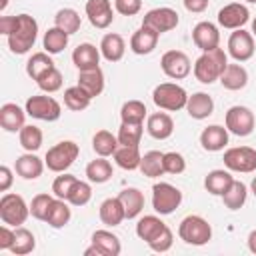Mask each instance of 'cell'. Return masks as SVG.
Returning a JSON list of instances; mask_svg holds the SVG:
<instances>
[{
    "instance_id": "6da1fadb",
    "label": "cell",
    "mask_w": 256,
    "mask_h": 256,
    "mask_svg": "<svg viewBox=\"0 0 256 256\" xmlns=\"http://www.w3.org/2000/svg\"><path fill=\"white\" fill-rule=\"evenodd\" d=\"M226 66H228V56L218 46V48L202 52L198 56V60L194 62V76L202 84H212V82L220 80V76L226 70Z\"/></svg>"
},
{
    "instance_id": "7a4b0ae2",
    "label": "cell",
    "mask_w": 256,
    "mask_h": 256,
    "mask_svg": "<svg viewBox=\"0 0 256 256\" xmlns=\"http://www.w3.org/2000/svg\"><path fill=\"white\" fill-rule=\"evenodd\" d=\"M38 38V22L30 14H18V26L8 36V48L14 54H26Z\"/></svg>"
},
{
    "instance_id": "3957f363",
    "label": "cell",
    "mask_w": 256,
    "mask_h": 256,
    "mask_svg": "<svg viewBox=\"0 0 256 256\" xmlns=\"http://www.w3.org/2000/svg\"><path fill=\"white\" fill-rule=\"evenodd\" d=\"M178 236H180V240H184L190 246H204L212 238V226L202 216L190 214V216L182 218V222L178 226Z\"/></svg>"
},
{
    "instance_id": "277c9868",
    "label": "cell",
    "mask_w": 256,
    "mask_h": 256,
    "mask_svg": "<svg viewBox=\"0 0 256 256\" xmlns=\"http://www.w3.org/2000/svg\"><path fill=\"white\" fill-rule=\"evenodd\" d=\"M152 100L154 104L160 108V110H168V112H176V110H182L186 108V102H188V92L174 84V82H162L154 88L152 92Z\"/></svg>"
},
{
    "instance_id": "5b68a950",
    "label": "cell",
    "mask_w": 256,
    "mask_h": 256,
    "mask_svg": "<svg viewBox=\"0 0 256 256\" xmlns=\"http://www.w3.org/2000/svg\"><path fill=\"white\" fill-rule=\"evenodd\" d=\"M30 216V206L26 204V200L20 194H10L6 192L0 198V220L8 226H22L26 222V218Z\"/></svg>"
},
{
    "instance_id": "8992f818",
    "label": "cell",
    "mask_w": 256,
    "mask_h": 256,
    "mask_svg": "<svg viewBox=\"0 0 256 256\" xmlns=\"http://www.w3.org/2000/svg\"><path fill=\"white\" fill-rule=\"evenodd\" d=\"M78 154H80V148H78L76 142L62 140V142L54 144L46 152L44 162H46L48 170H52V172H64V170H68L74 164V160L78 158Z\"/></svg>"
},
{
    "instance_id": "52a82bcc",
    "label": "cell",
    "mask_w": 256,
    "mask_h": 256,
    "mask_svg": "<svg viewBox=\"0 0 256 256\" xmlns=\"http://www.w3.org/2000/svg\"><path fill=\"white\" fill-rule=\"evenodd\" d=\"M180 204H182V192L176 186L168 182H156L152 186V208L160 216L172 214Z\"/></svg>"
},
{
    "instance_id": "ba28073f",
    "label": "cell",
    "mask_w": 256,
    "mask_h": 256,
    "mask_svg": "<svg viewBox=\"0 0 256 256\" xmlns=\"http://www.w3.org/2000/svg\"><path fill=\"white\" fill-rule=\"evenodd\" d=\"M24 110L28 116L36 120H44V122H56L62 114V106L58 104V100H54L52 96H44V94L30 96L26 100Z\"/></svg>"
},
{
    "instance_id": "9c48e42d",
    "label": "cell",
    "mask_w": 256,
    "mask_h": 256,
    "mask_svg": "<svg viewBox=\"0 0 256 256\" xmlns=\"http://www.w3.org/2000/svg\"><path fill=\"white\" fill-rule=\"evenodd\" d=\"M224 166L232 172H254L256 170V150L250 146H234L224 152Z\"/></svg>"
},
{
    "instance_id": "30bf717a",
    "label": "cell",
    "mask_w": 256,
    "mask_h": 256,
    "mask_svg": "<svg viewBox=\"0 0 256 256\" xmlns=\"http://www.w3.org/2000/svg\"><path fill=\"white\" fill-rule=\"evenodd\" d=\"M180 18H178V12L174 8H168V6H160V8H152L144 14L142 18V26L158 32V34H164V32H170L178 26Z\"/></svg>"
},
{
    "instance_id": "8fae6325",
    "label": "cell",
    "mask_w": 256,
    "mask_h": 256,
    "mask_svg": "<svg viewBox=\"0 0 256 256\" xmlns=\"http://www.w3.org/2000/svg\"><path fill=\"white\" fill-rule=\"evenodd\" d=\"M224 122H226L228 132H232L236 136H250L254 132V124H256L254 112L250 108H246V106H232V108H228Z\"/></svg>"
},
{
    "instance_id": "7c38bea8",
    "label": "cell",
    "mask_w": 256,
    "mask_h": 256,
    "mask_svg": "<svg viewBox=\"0 0 256 256\" xmlns=\"http://www.w3.org/2000/svg\"><path fill=\"white\" fill-rule=\"evenodd\" d=\"M160 66H162V72L168 78H172V80H182L192 70L190 58L184 52H180V50H168V52H164L162 58H160Z\"/></svg>"
},
{
    "instance_id": "4fadbf2b",
    "label": "cell",
    "mask_w": 256,
    "mask_h": 256,
    "mask_svg": "<svg viewBox=\"0 0 256 256\" xmlns=\"http://www.w3.org/2000/svg\"><path fill=\"white\" fill-rule=\"evenodd\" d=\"M228 54L236 62H246L254 56V36L242 28L234 30L228 38Z\"/></svg>"
},
{
    "instance_id": "5bb4252c",
    "label": "cell",
    "mask_w": 256,
    "mask_h": 256,
    "mask_svg": "<svg viewBox=\"0 0 256 256\" xmlns=\"http://www.w3.org/2000/svg\"><path fill=\"white\" fill-rule=\"evenodd\" d=\"M250 20V12L244 4L240 2H232V4H226L224 8H220L218 12V24L226 30H238L242 28L246 22Z\"/></svg>"
},
{
    "instance_id": "9a60e30c",
    "label": "cell",
    "mask_w": 256,
    "mask_h": 256,
    "mask_svg": "<svg viewBox=\"0 0 256 256\" xmlns=\"http://www.w3.org/2000/svg\"><path fill=\"white\" fill-rule=\"evenodd\" d=\"M192 40L196 44V48H200L202 52L214 50L220 46V32L216 28V24L202 20L192 28Z\"/></svg>"
},
{
    "instance_id": "2e32d148",
    "label": "cell",
    "mask_w": 256,
    "mask_h": 256,
    "mask_svg": "<svg viewBox=\"0 0 256 256\" xmlns=\"http://www.w3.org/2000/svg\"><path fill=\"white\" fill-rule=\"evenodd\" d=\"M86 16L94 28H108L114 20V10L110 0H88L86 2Z\"/></svg>"
},
{
    "instance_id": "e0dca14e",
    "label": "cell",
    "mask_w": 256,
    "mask_h": 256,
    "mask_svg": "<svg viewBox=\"0 0 256 256\" xmlns=\"http://www.w3.org/2000/svg\"><path fill=\"white\" fill-rule=\"evenodd\" d=\"M100 48H96L94 44L90 42H84V44H78L72 52V62L78 70H92V68H98L100 64Z\"/></svg>"
},
{
    "instance_id": "ac0fdd59",
    "label": "cell",
    "mask_w": 256,
    "mask_h": 256,
    "mask_svg": "<svg viewBox=\"0 0 256 256\" xmlns=\"http://www.w3.org/2000/svg\"><path fill=\"white\" fill-rule=\"evenodd\" d=\"M26 110H22L14 102H6L0 106V126L6 132H20L24 128Z\"/></svg>"
},
{
    "instance_id": "d6986e66",
    "label": "cell",
    "mask_w": 256,
    "mask_h": 256,
    "mask_svg": "<svg viewBox=\"0 0 256 256\" xmlns=\"http://www.w3.org/2000/svg\"><path fill=\"white\" fill-rule=\"evenodd\" d=\"M158 38H160L158 32H154V30H150L146 26H140L130 38V50L134 54H138V56L150 54V52H154V48L158 44Z\"/></svg>"
},
{
    "instance_id": "ffe728a7",
    "label": "cell",
    "mask_w": 256,
    "mask_h": 256,
    "mask_svg": "<svg viewBox=\"0 0 256 256\" xmlns=\"http://www.w3.org/2000/svg\"><path fill=\"white\" fill-rule=\"evenodd\" d=\"M200 144L208 152H220L228 144V128L220 124H212L200 132Z\"/></svg>"
},
{
    "instance_id": "44dd1931",
    "label": "cell",
    "mask_w": 256,
    "mask_h": 256,
    "mask_svg": "<svg viewBox=\"0 0 256 256\" xmlns=\"http://www.w3.org/2000/svg\"><path fill=\"white\" fill-rule=\"evenodd\" d=\"M146 130L156 140H166L174 132V120L166 112H154L146 120Z\"/></svg>"
},
{
    "instance_id": "7402d4cb",
    "label": "cell",
    "mask_w": 256,
    "mask_h": 256,
    "mask_svg": "<svg viewBox=\"0 0 256 256\" xmlns=\"http://www.w3.org/2000/svg\"><path fill=\"white\" fill-rule=\"evenodd\" d=\"M186 112L190 118L194 120H204L214 112V100L212 96H208L206 92H194L192 96H188L186 102Z\"/></svg>"
},
{
    "instance_id": "603a6c76",
    "label": "cell",
    "mask_w": 256,
    "mask_h": 256,
    "mask_svg": "<svg viewBox=\"0 0 256 256\" xmlns=\"http://www.w3.org/2000/svg\"><path fill=\"white\" fill-rule=\"evenodd\" d=\"M78 86L90 96V98H96L104 92V72L98 68H92V70H80L78 74Z\"/></svg>"
},
{
    "instance_id": "cb8c5ba5",
    "label": "cell",
    "mask_w": 256,
    "mask_h": 256,
    "mask_svg": "<svg viewBox=\"0 0 256 256\" xmlns=\"http://www.w3.org/2000/svg\"><path fill=\"white\" fill-rule=\"evenodd\" d=\"M44 164L46 162H42L36 154L26 152V154H22V156L16 158V166L14 168H16V174L22 176L24 180H36L38 176H42Z\"/></svg>"
},
{
    "instance_id": "d4e9b609",
    "label": "cell",
    "mask_w": 256,
    "mask_h": 256,
    "mask_svg": "<svg viewBox=\"0 0 256 256\" xmlns=\"http://www.w3.org/2000/svg\"><path fill=\"white\" fill-rule=\"evenodd\" d=\"M126 52V44H124V38L116 32H108L102 36L100 40V54L108 60V62H118L122 60Z\"/></svg>"
},
{
    "instance_id": "484cf974",
    "label": "cell",
    "mask_w": 256,
    "mask_h": 256,
    "mask_svg": "<svg viewBox=\"0 0 256 256\" xmlns=\"http://www.w3.org/2000/svg\"><path fill=\"white\" fill-rule=\"evenodd\" d=\"M232 182H234V176L228 170H212L204 178V188L212 196H220L222 198L228 192V188L232 186Z\"/></svg>"
},
{
    "instance_id": "4316f807",
    "label": "cell",
    "mask_w": 256,
    "mask_h": 256,
    "mask_svg": "<svg viewBox=\"0 0 256 256\" xmlns=\"http://www.w3.org/2000/svg\"><path fill=\"white\" fill-rule=\"evenodd\" d=\"M98 214H100L102 224H106V226H118V224H122V220L126 218L124 206H122V202H120L118 196H116V198H106V200L100 204Z\"/></svg>"
},
{
    "instance_id": "83f0119b",
    "label": "cell",
    "mask_w": 256,
    "mask_h": 256,
    "mask_svg": "<svg viewBox=\"0 0 256 256\" xmlns=\"http://www.w3.org/2000/svg\"><path fill=\"white\" fill-rule=\"evenodd\" d=\"M220 84L226 88V90H242L246 84H248V72L242 64H228L226 70L222 72L220 76Z\"/></svg>"
},
{
    "instance_id": "f1b7e54d",
    "label": "cell",
    "mask_w": 256,
    "mask_h": 256,
    "mask_svg": "<svg viewBox=\"0 0 256 256\" xmlns=\"http://www.w3.org/2000/svg\"><path fill=\"white\" fill-rule=\"evenodd\" d=\"M92 244L100 250L102 256H118L122 252L120 238L116 234H112L110 230H96L92 234Z\"/></svg>"
},
{
    "instance_id": "f546056e",
    "label": "cell",
    "mask_w": 256,
    "mask_h": 256,
    "mask_svg": "<svg viewBox=\"0 0 256 256\" xmlns=\"http://www.w3.org/2000/svg\"><path fill=\"white\" fill-rule=\"evenodd\" d=\"M118 198H120V202L124 206V212H126V218L128 220L136 218L144 210V194L138 188H124L118 194Z\"/></svg>"
},
{
    "instance_id": "4dcf8cb0",
    "label": "cell",
    "mask_w": 256,
    "mask_h": 256,
    "mask_svg": "<svg viewBox=\"0 0 256 256\" xmlns=\"http://www.w3.org/2000/svg\"><path fill=\"white\" fill-rule=\"evenodd\" d=\"M68 204H70L68 200L54 198V202H52V206H50L48 216H46L44 222H48V226H52L56 230L58 228H64L70 222V218H72V212H70V206Z\"/></svg>"
},
{
    "instance_id": "1f68e13d",
    "label": "cell",
    "mask_w": 256,
    "mask_h": 256,
    "mask_svg": "<svg viewBox=\"0 0 256 256\" xmlns=\"http://www.w3.org/2000/svg\"><path fill=\"white\" fill-rule=\"evenodd\" d=\"M164 228H166V224H164L158 216L148 214V216H142V218L138 220V224H136V236L148 244V242L154 240Z\"/></svg>"
},
{
    "instance_id": "d6a6232c",
    "label": "cell",
    "mask_w": 256,
    "mask_h": 256,
    "mask_svg": "<svg viewBox=\"0 0 256 256\" xmlns=\"http://www.w3.org/2000/svg\"><path fill=\"white\" fill-rule=\"evenodd\" d=\"M140 172L148 178H158L162 176L166 170H164V152L160 150H150L142 156L140 160Z\"/></svg>"
},
{
    "instance_id": "836d02e7",
    "label": "cell",
    "mask_w": 256,
    "mask_h": 256,
    "mask_svg": "<svg viewBox=\"0 0 256 256\" xmlns=\"http://www.w3.org/2000/svg\"><path fill=\"white\" fill-rule=\"evenodd\" d=\"M118 146H120L118 136H114V134L108 132V130H98V132L94 134V138H92V148H94V152H96L98 156H104V158L114 156V152H116Z\"/></svg>"
},
{
    "instance_id": "e575fe53",
    "label": "cell",
    "mask_w": 256,
    "mask_h": 256,
    "mask_svg": "<svg viewBox=\"0 0 256 256\" xmlns=\"http://www.w3.org/2000/svg\"><path fill=\"white\" fill-rule=\"evenodd\" d=\"M68 38H70V34H66L62 28H58V26H52V28H48L46 32H44V40H42V44H44V50L48 52V54H60L66 46H68Z\"/></svg>"
},
{
    "instance_id": "d590c367",
    "label": "cell",
    "mask_w": 256,
    "mask_h": 256,
    "mask_svg": "<svg viewBox=\"0 0 256 256\" xmlns=\"http://www.w3.org/2000/svg\"><path fill=\"white\" fill-rule=\"evenodd\" d=\"M140 160H142V154H140L138 146H118L116 152H114V162L122 170H136V168H140Z\"/></svg>"
},
{
    "instance_id": "8d00e7d4",
    "label": "cell",
    "mask_w": 256,
    "mask_h": 256,
    "mask_svg": "<svg viewBox=\"0 0 256 256\" xmlns=\"http://www.w3.org/2000/svg\"><path fill=\"white\" fill-rule=\"evenodd\" d=\"M112 164L104 158V156H98L96 160H92L88 166H86V176L90 182L94 184H104L112 178Z\"/></svg>"
},
{
    "instance_id": "74e56055",
    "label": "cell",
    "mask_w": 256,
    "mask_h": 256,
    "mask_svg": "<svg viewBox=\"0 0 256 256\" xmlns=\"http://www.w3.org/2000/svg\"><path fill=\"white\" fill-rule=\"evenodd\" d=\"M52 68H54V62H52V58H50L48 52H36V54H32V56L28 58V62H26V74H28L32 80H38L42 74H46V72L52 70Z\"/></svg>"
},
{
    "instance_id": "f35d334b",
    "label": "cell",
    "mask_w": 256,
    "mask_h": 256,
    "mask_svg": "<svg viewBox=\"0 0 256 256\" xmlns=\"http://www.w3.org/2000/svg\"><path fill=\"white\" fill-rule=\"evenodd\" d=\"M246 198H248V188L244 182L240 180H234L232 186L228 188V192L222 196V202L228 210H240L244 204H246Z\"/></svg>"
},
{
    "instance_id": "ab89813d",
    "label": "cell",
    "mask_w": 256,
    "mask_h": 256,
    "mask_svg": "<svg viewBox=\"0 0 256 256\" xmlns=\"http://www.w3.org/2000/svg\"><path fill=\"white\" fill-rule=\"evenodd\" d=\"M80 24H82V18H80V14L74 8H60L56 12V16H54V26L62 28L66 34L78 32Z\"/></svg>"
},
{
    "instance_id": "60d3db41",
    "label": "cell",
    "mask_w": 256,
    "mask_h": 256,
    "mask_svg": "<svg viewBox=\"0 0 256 256\" xmlns=\"http://www.w3.org/2000/svg\"><path fill=\"white\" fill-rule=\"evenodd\" d=\"M90 96L76 84V86H70L64 90V106L72 112H82L90 106Z\"/></svg>"
},
{
    "instance_id": "b9f144b4",
    "label": "cell",
    "mask_w": 256,
    "mask_h": 256,
    "mask_svg": "<svg viewBox=\"0 0 256 256\" xmlns=\"http://www.w3.org/2000/svg\"><path fill=\"white\" fill-rule=\"evenodd\" d=\"M34 248H36V238H34V234H32L28 228L18 226V228H16V240H14L12 248H10V252H12L14 256H26V254L34 252Z\"/></svg>"
},
{
    "instance_id": "7bdbcfd3",
    "label": "cell",
    "mask_w": 256,
    "mask_h": 256,
    "mask_svg": "<svg viewBox=\"0 0 256 256\" xmlns=\"http://www.w3.org/2000/svg\"><path fill=\"white\" fill-rule=\"evenodd\" d=\"M146 104L140 102V100H128L122 104L120 108V118L122 122H128V124H142L144 118H146Z\"/></svg>"
},
{
    "instance_id": "ee69618b",
    "label": "cell",
    "mask_w": 256,
    "mask_h": 256,
    "mask_svg": "<svg viewBox=\"0 0 256 256\" xmlns=\"http://www.w3.org/2000/svg\"><path fill=\"white\" fill-rule=\"evenodd\" d=\"M18 140L26 152H36L42 146V130L34 124H24V128L18 132Z\"/></svg>"
},
{
    "instance_id": "f6af8a7d",
    "label": "cell",
    "mask_w": 256,
    "mask_h": 256,
    "mask_svg": "<svg viewBox=\"0 0 256 256\" xmlns=\"http://www.w3.org/2000/svg\"><path fill=\"white\" fill-rule=\"evenodd\" d=\"M142 124H128V122H122L120 128H118V142L120 146H138L140 140H142Z\"/></svg>"
},
{
    "instance_id": "bcb514c9",
    "label": "cell",
    "mask_w": 256,
    "mask_h": 256,
    "mask_svg": "<svg viewBox=\"0 0 256 256\" xmlns=\"http://www.w3.org/2000/svg\"><path fill=\"white\" fill-rule=\"evenodd\" d=\"M90 198H92V186L88 182H84V180H76L66 200L72 206H84V204L90 202Z\"/></svg>"
},
{
    "instance_id": "7dc6e473",
    "label": "cell",
    "mask_w": 256,
    "mask_h": 256,
    "mask_svg": "<svg viewBox=\"0 0 256 256\" xmlns=\"http://www.w3.org/2000/svg\"><path fill=\"white\" fill-rule=\"evenodd\" d=\"M38 88L46 94H52V92H58L62 88V72L54 66L52 70H48L46 74H42L38 80H36Z\"/></svg>"
},
{
    "instance_id": "c3c4849f",
    "label": "cell",
    "mask_w": 256,
    "mask_h": 256,
    "mask_svg": "<svg viewBox=\"0 0 256 256\" xmlns=\"http://www.w3.org/2000/svg\"><path fill=\"white\" fill-rule=\"evenodd\" d=\"M56 196H50V194H36L30 202V214L36 218V220H46L48 216V210L52 206Z\"/></svg>"
},
{
    "instance_id": "681fc988",
    "label": "cell",
    "mask_w": 256,
    "mask_h": 256,
    "mask_svg": "<svg viewBox=\"0 0 256 256\" xmlns=\"http://www.w3.org/2000/svg\"><path fill=\"white\" fill-rule=\"evenodd\" d=\"M76 180H78V178H76L74 174H64V172H62V176H56V180L52 182V192H54V196L66 200Z\"/></svg>"
},
{
    "instance_id": "f907efd6",
    "label": "cell",
    "mask_w": 256,
    "mask_h": 256,
    "mask_svg": "<svg viewBox=\"0 0 256 256\" xmlns=\"http://www.w3.org/2000/svg\"><path fill=\"white\" fill-rule=\"evenodd\" d=\"M164 170L166 174H182L186 170V160L180 152H164Z\"/></svg>"
},
{
    "instance_id": "816d5d0a",
    "label": "cell",
    "mask_w": 256,
    "mask_h": 256,
    "mask_svg": "<svg viewBox=\"0 0 256 256\" xmlns=\"http://www.w3.org/2000/svg\"><path fill=\"white\" fill-rule=\"evenodd\" d=\"M172 242H174V236H172V230L166 226L154 240L148 242V246L154 250V252H168L172 248Z\"/></svg>"
},
{
    "instance_id": "f5cc1de1",
    "label": "cell",
    "mask_w": 256,
    "mask_h": 256,
    "mask_svg": "<svg viewBox=\"0 0 256 256\" xmlns=\"http://www.w3.org/2000/svg\"><path fill=\"white\" fill-rule=\"evenodd\" d=\"M116 12H120L122 16H134L140 12L142 8V0H114Z\"/></svg>"
},
{
    "instance_id": "db71d44e",
    "label": "cell",
    "mask_w": 256,
    "mask_h": 256,
    "mask_svg": "<svg viewBox=\"0 0 256 256\" xmlns=\"http://www.w3.org/2000/svg\"><path fill=\"white\" fill-rule=\"evenodd\" d=\"M16 240V230H12L8 224L0 226V250H10Z\"/></svg>"
},
{
    "instance_id": "11a10c76",
    "label": "cell",
    "mask_w": 256,
    "mask_h": 256,
    "mask_svg": "<svg viewBox=\"0 0 256 256\" xmlns=\"http://www.w3.org/2000/svg\"><path fill=\"white\" fill-rule=\"evenodd\" d=\"M18 26V16H2L0 18V34L10 36Z\"/></svg>"
},
{
    "instance_id": "9f6ffc18",
    "label": "cell",
    "mask_w": 256,
    "mask_h": 256,
    "mask_svg": "<svg viewBox=\"0 0 256 256\" xmlns=\"http://www.w3.org/2000/svg\"><path fill=\"white\" fill-rule=\"evenodd\" d=\"M12 170L8 166H0V192H8V188L12 186Z\"/></svg>"
},
{
    "instance_id": "6f0895ef",
    "label": "cell",
    "mask_w": 256,
    "mask_h": 256,
    "mask_svg": "<svg viewBox=\"0 0 256 256\" xmlns=\"http://www.w3.org/2000/svg\"><path fill=\"white\" fill-rule=\"evenodd\" d=\"M184 2V8L192 14H200L208 8V0H182Z\"/></svg>"
},
{
    "instance_id": "680465c9",
    "label": "cell",
    "mask_w": 256,
    "mask_h": 256,
    "mask_svg": "<svg viewBox=\"0 0 256 256\" xmlns=\"http://www.w3.org/2000/svg\"><path fill=\"white\" fill-rule=\"evenodd\" d=\"M248 250H250L252 254H256V230H252V232L248 234Z\"/></svg>"
},
{
    "instance_id": "91938a15",
    "label": "cell",
    "mask_w": 256,
    "mask_h": 256,
    "mask_svg": "<svg viewBox=\"0 0 256 256\" xmlns=\"http://www.w3.org/2000/svg\"><path fill=\"white\" fill-rule=\"evenodd\" d=\"M84 256H102V254H100V250L92 244L90 248H86V250H84Z\"/></svg>"
},
{
    "instance_id": "94428289",
    "label": "cell",
    "mask_w": 256,
    "mask_h": 256,
    "mask_svg": "<svg viewBox=\"0 0 256 256\" xmlns=\"http://www.w3.org/2000/svg\"><path fill=\"white\" fill-rule=\"evenodd\" d=\"M250 190H252V194L256 196V176L252 178V182H250Z\"/></svg>"
},
{
    "instance_id": "6125c7cd",
    "label": "cell",
    "mask_w": 256,
    "mask_h": 256,
    "mask_svg": "<svg viewBox=\"0 0 256 256\" xmlns=\"http://www.w3.org/2000/svg\"><path fill=\"white\" fill-rule=\"evenodd\" d=\"M6 6H8V0H2L0 2V10H6Z\"/></svg>"
},
{
    "instance_id": "be15d7a7",
    "label": "cell",
    "mask_w": 256,
    "mask_h": 256,
    "mask_svg": "<svg viewBox=\"0 0 256 256\" xmlns=\"http://www.w3.org/2000/svg\"><path fill=\"white\" fill-rule=\"evenodd\" d=\"M252 34H254V36H256V18H254V20H252Z\"/></svg>"
},
{
    "instance_id": "e7e4bbea",
    "label": "cell",
    "mask_w": 256,
    "mask_h": 256,
    "mask_svg": "<svg viewBox=\"0 0 256 256\" xmlns=\"http://www.w3.org/2000/svg\"><path fill=\"white\" fill-rule=\"evenodd\" d=\"M246 2H250V4H256V0H246Z\"/></svg>"
}]
</instances>
